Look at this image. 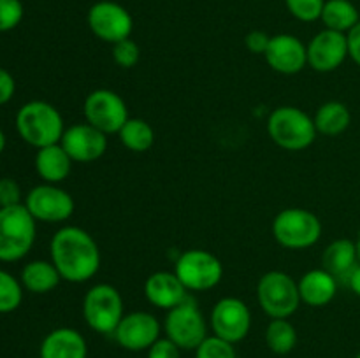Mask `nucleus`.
I'll use <instances>...</instances> for the list:
<instances>
[{
    "mask_svg": "<svg viewBox=\"0 0 360 358\" xmlns=\"http://www.w3.org/2000/svg\"><path fill=\"white\" fill-rule=\"evenodd\" d=\"M49 255L63 281L84 283L98 272L101 249L95 239L79 227H63L53 235Z\"/></svg>",
    "mask_w": 360,
    "mask_h": 358,
    "instance_id": "obj_1",
    "label": "nucleus"
},
{
    "mask_svg": "<svg viewBox=\"0 0 360 358\" xmlns=\"http://www.w3.org/2000/svg\"><path fill=\"white\" fill-rule=\"evenodd\" d=\"M16 130L21 139L30 146L41 147L58 144L65 126L58 109L44 100L27 102L16 114Z\"/></svg>",
    "mask_w": 360,
    "mask_h": 358,
    "instance_id": "obj_2",
    "label": "nucleus"
},
{
    "mask_svg": "<svg viewBox=\"0 0 360 358\" xmlns=\"http://www.w3.org/2000/svg\"><path fill=\"white\" fill-rule=\"evenodd\" d=\"M267 132L276 146L287 151H302L316 139L315 121L308 112L294 105L276 107L267 118Z\"/></svg>",
    "mask_w": 360,
    "mask_h": 358,
    "instance_id": "obj_3",
    "label": "nucleus"
},
{
    "mask_svg": "<svg viewBox=\"0 0 360 358\" xmlns=\"http://www.w3.org/2000/svg\"><path fill=\"white\" fill-rule=\"evenodd\" d=\"M35 218L25 204L0 207V262H18L35 242Z\"/></svg>",
    "mask_w": 360,
    "mask_h": 358,
    "instance_id": "obj_4",
    "label": "nucleus"
},
{
    "mask_svg": "<svg viewBox=\"0 0 360 358\" xmlns=\"http://www.w3.org/2000/svg\"><path fill=\"white\" fill-rule=\"evenodd\" d=\"M273 235L287 249H306L315 246L322 235V221L315 213L302 207H287L273 220Z\"/></svg>",
    "mask_w": 360,
    "mask_h": 358,
    "instance_id": "obj_5",
    "label": "nucleus"
},
{
    "mask_svg": "<svg viewBox=\"0 0 360 358\" xmlns=\"http://www.w3.org/2000/svg\"><path fill=\"white\" fill-rule=\"evenodd\" d=\"M259 305L273 319L290 318L301 304L297 281L281 270H269L257 284Z\"/></svg>",
    "mask_w": 360,
    "mask_h": 358,
    "instance_id": "obj_6",
    "label": "nucleus"
},
{
    "mask_svg": "<svg viewBox=\"0 0 360 358\" xmlns=\"http://www.w3.org/2000/svg\"><path fill=\"white\" fill-rule=\"evenodd\" d=\"M83 316L86 325L98 333H115L122 321L123 298L115 286L101 283L91 286L83 298Z\"/></svg>",
    "mask_w": 360,
    "mask_h": 358,
    "instance_id": "obj_7",
    "label": "nucleus"
},
{
    "mask_svg": "<svg viewBox=\"0 0 360 358\" xmlns=\"http://www.w3.org/2000/svg\"><path fill=\"white\" fill-rule=\"evenodd\" d=\"M167 339H171L181 350H197L207 337V323L199 305L186 298L179 305L167 311L164 321Z\"/></svg>",
    "mask_w": 360,
    "mask_h": 358,
    "instance_id": "obj_8",
    "label": "nucleus"
},
{
    "mask_svg": "<svg viewBox=\"0 0 360 358\" xmlns=\"http://www.w3.org/2000/svg\"><path fill=\"white\" fill-rule=\"evenodd\" d=\"M176 276L188 291H206L224 277V265L206 249H188L176 260Z\"/></svg>",
    "mask_w": 360,
    "mask_h": 358,
    "instance_id": "obj_9",
    "label": "nucleus"
},
{
    "mask_svg": "<svg viewBox=\"0 0 360 358\" xmlns=\"http://www.w3.org/2000/svg\"><path fill=\"white\" fill-rule=\"evenodd\" d=\"M83 112L86 123L104 132L105 135L118 133L130 118L125 100L116 91L105 88L94 90L84 98Z\"/></svg>",
    "mask_w": 360,
    "mask_h": 358,
    "instance_id": "obj_10",
    "label": "nucleus"
},
{
    "mask_svg": "<svg viewBox=\"0 0 360 358\" xmlns=\"http://www.w3.org/2000/svg\"><path fill=\"white\" fill-rule=\"evenodd\" d=\"M88 27L91 34L101 41L116 44L129 39L134 30L132 14L118 2L101 0L95 2L88 11Z\"/></svg>",
    "mask_w": 360,
    "mask_h": 358,
    "instance_id": "obj_11",
    "label": "nucleus"
},
{
    "mask_svg": "<svg viewBox=\"0 0 360 358\" xmlns=\"http://www.w3.org/2000/svg\"><path fill=\"white\" fill-rule=\"evenodd\" d=\"M25 207L30 211L35 221L60 223L74 214V199L69 192L56 185H39L27 193Z\"/></svg>",
    "mask_w": 360,
    "mask_h": 358,
    "instance_id": "obj_12",
    "label": "nucleus"
},
{
    "mask_svg": "<svg viewBox=\"0 0 360 358\" xmlns=\"http://www.w3.org/2000/svg\"><path fill=\"white\" fill-rule=\"evenodd\" d=\"M213 333L227 343H239L252 329V312L248 305L236 297H224L214 304L211 311Z\"/></svg>",
    "mask_w": 360,
    "mask_h": 358,
    "instance_id": "obj_13",
    "label": "nucleus"
},
{
    "mask_svg": "<svg viewBox=\"0 0 360 358\" xmlns=\"http://www.w3.org/2000/svg\"><path fill=\"white\" fill-rule=\"evenodd\" d=\"M112 336L129 351L150 350L160 339V323L151 312L134 311L123 316Z\"/></svg>",
    "mask_w": 360,
    "mask_h": 358,
    "instance_id": "obj_14",
    "label": "nucleus"
},
{
    "mask_svg": "<svg viewBox=\"0 0 360 358\" xmlns=\"http://www.w3.org/2000/svg\"><path fill=\"white\" fill-rule=\"evenodd\" d=\"M348 56L347 34L323 28L308 44V65L316 72H333Z\"/></svg>",
    "mask_w": 360,
    "mask_h": 358,
    "instance_id": "obj_15",
    "label": "nucleus"
},
{
    "mask_svg": "<svg viewBox=\"0 0 360 358\" xmlns=\"http://www.w3.org/2000/svg\"><path fill=\"white\" fill-rule=\"evenodd\" d=\"M60 144L72 161L90 164L105 153L108 135L91 126L90 123H77L65 128Z\"/></svg>",
    "mask_w": 360,
    "mask_h": 358,
    "instance_id": "obj_16",
    "label": "nucleus"
},
{
    "mask_svg": "<svg viewBox=\"0 0 360 358\" xmlns=\"http://www.w3.org/2000/svg\"><path fill=\"white\" fill-rule=\"evenodd\" d=\"M264 56L271 69L292 76L308 65V46L292 34H278L271 37Z\"/></svg>",
    "mask_w": 360,
    "mask_h": 358,
    "instance_id": "obj_17",
    "label": "nucleus"
},
{
    "mask_svg": "<svg viewBox=\"0 0 360 358\" xmlns=\"http://www.w3.org/2000/svg\"><path fill=\"white\" fill-rule=\"evenodd\" d=\"M144 295L155 307L171 311L172 307L188 298V290L183 286L176 272L158 270V272L151 274L144 283Z\"/></svg>",
    "mask_w": 360,
    "mask_h": 358,
    "instance_id": "obj_18",
    "label": "nucleus"
},
{
    "mask_svg": "<svg viewBox=\"0 0 360 358\" xmlns=\"http://www.w3.org/2000/svg\"><path fill=\"white\" fill-rule=\"evenodd\" d=\"M41 358H86L88 346L84 337L76 329H55L42 339Z\"/></svg>",
    "mask_w": 360,
    "mask_h": 358,
    "instance_id": "obj_19",
    "label": "nucleus"
},
{
    "mask_svg": "<svg viewBox=\"0 0 360 358\" xmlns=\"http://www.w3.org/2000/svg\"><path fill=\"white\" fill-rule=\"evenodd\" d=\"M301 302L311 307H323L330 304L338 293V279L326 269H313L302 274L297 283Z\"/></svg>",
    "mask_w": 360,
    "mask_h": 358,
    "instance_id": "obj_20",
    "label": "nucleus"
},
{
    "mask_svg": "<svg viewBox=\"0 0 360 358\" xmlns=\"http://www.w3.org/2000/svg\"><path fill=\"white\" fill-rule=\"evenodd\" d=\"M34 164L39 178L44 179L49 185L62 183L63 179L69 178L70 171H72V160L60 142L37 150Z\"/></svg>",
    "mask_w": 360,
    "mask_h": 358,
    "instance_id": "obj_21",
    "label": "nucleus"
},
{
    "mask_svg": "<svg viewBox=\"0 0 360 358\" xmlns=\"http://www.w3.org/2000/svg\"><path fill=\"white\" fill-rule=\"evenodd\" d=\"M359 265L357 246L350 239H336L322 253V269L333 274L336 279L345 277Z\"/></svg>",
    "mask_w": 360,
    "mask_h": 358,
    "instance_id": "obj_22",
    "label": "nucleus"
},
{
    "mask_svg": "<svg viewBox=\"0 0 360 358\" xmlns=\"http://www.w3.org/2000/svg\"><path fill=\"white\" fill-rule=\"evenodd\" d=\"M20 281L25 290L42 295L55 290L62 281V276L51 260H32L21 269Z\"/></svg>",
    "mask_w": 360,
    "mask_h": 358,
    "instance_id": "obj_23",
    "label": "nucleus"
},
{
    "mask_svg": "<svg viewBox=\"0 0 360 358\" xmlns=\"http://www.w3.org/2000/svg\"><path fill=\"white\" fill-rule=\"evenodd\" d=\"M313 121H315L316 132L322 133V135H341L352 123L350 109L340 100L326 102L316 109Z\"/></svg>",
    "mask_w": 360,
    "mask_h": 358,
    "instance_id": "obj_24",
    "label": "nucleus"
},
{
    "mask_svg": "<svg viewBox=\"0 0 360 358\" xmlns=\"http://www.w3.org/2000/svg\"><path fill=\"white\" fill-rule=\"evenodd\" d=\"M320 20L329 30L348 34L360 21V14L350 0H326Z\"/></svg>",
    "mask_w": 360,
    "mask_h": 358,
    "instance_id": "obj_25",
    "label": "nucleus"
},
{
    "mask_svg": "<svg viewBox=\"0 0 360 358\" xmlns=\"http://www.w3.org/2000/svg\"><path fill=\"white\" fill-rule=\"evenodd\" d=\"M120 140L127 150L134 153H144L155 142V132L146 119L129 118L118 132Z\"/></svg>",
    "mask_w": 360,
    "mask_h": 358,
    "instance_id": "obj_26",
    "label": "nucleus"
},
{
    "mask_svg": "<svg viewBox=\"0 0 360 358\" xmlns=\"http://www.w3.org/2000/svg\"><path fill=\"white\" fill-rule=\"evenodd\" d=\"M266 344L274 354H287L297 344V330L288 318L271 319L266 329Z\"/></svg>",
    "mask_w": 360,
    "mask_h": 358,
    "instance_id": "obj_27",
    "label": "nucleus"
},
{
    "mask_svg": "<svg viewBox=\"0 0 360 358\" xmlns=\"http://www.w3.org/2000/svg\"><path fill=\"white\" fill-rule=\"evenodd\" d=\"M23 300V284L13 274L0 269V314L16 311Z\"/></svg>",
    "mask_w": 360,
    "mask_h": 358,
    "instance_id": "obj_28",
    "label": "nucleus"
},
{
    "mask_svg": "<svg viewBox=\"0 0 360 358\" xmlns=\"http://www.w3.org/2000/svg\"><path fill=\"white\" fill-rule=\"evenodd\" d=\"M285 6L295 20L313 23L322 16L326 0H285Z\"/></svg>",
    "mask_w": 360,
    "mask_h": 358,
    "instance_id": "obj_29",
    "label": "nucleus"
},
{
    "mask_svg": "<svg viewBox=\"0 0 360 358\" xmlns=\"http://www.w3.org/2000/svg\"><path fill=\"white\" fill-rule=\"evenodd\" d=\"M195 358H238L234 344L217 336H207L195 350Z\"/></svg>",
    "mask_w": 360,
    "mask_h": 358,
    "instance_id": "obj_30",
    "label": "nucleus"
},
{
    "mask_svg": "<svg viewBox=\"0 0 360 358\" xmlns=\"http://www.w3.org/2000/svg\"><path fill=\"white\" fill-rule=\"evenodd\" d=\"M141 58V48L132 39H123V41L112 44V60L116 65L122 69H132L137 65Z\"/></svg>",
    "mask_w": 360,
    "mask_h": 358,
    "instance_id": "obj_31",
    "label": "nucleus"
},
{
    "mask_svg": "<svg viewBox=\"0 0 360 358\" xmlns=\"http://www.w3.org/2000/svg\"><path fill=\"white\" fill-rule=\"evenodd\" d=\"M23 13L21 0H0V32L16 28L23 20Z\"/></svg>",
    "mask_w": 360,
    "mask_h": 358,
    "instance_id": "obj_32",
    "label": "nucleus"
},
{
    "mask_svg": "<svg viewBox=\"0 0 360 358\" xmlns=\"http://www.w3.org/2000/svg\"><path fill=\"white\" fill-rule=\"evenodd\" d=\"M21 204V188L14 179H0V207H11Z\"/></svg>",
    "mask_w": 360,
    "mask_h": 358,
    "instance_id": "obj_33",
    "label": "nucleus"
},
{
    "mask_svg": "<svg viewBox=\"0 0 360 358\" xmlns=\"http://www.w3.org/2000/svg\"><path fill=\"white\" fill-rule=\"evenodd\" d=\"M148 358H181V347L176 346L171 339H158L148 350Z\"/></svg>",
    "mask_w": 360,
    "mask_h": 358,
    "instance_id": "obj_34",
    "label": "nucleus"
},
{
    "mask_svg": "<svg viewBox=\"0 0 360 358\" xmlns=\"http://www.w3.org/2000/svg\"><path fill=\"white\" fill-rule=\"evenodd\" d=\"M271 42V35H267L262 30H252L246 34L245 46L248 51L255 53V55H264L267 51V46Z\"/></svg>",
    "mask_w": 360,
    "mask_h": 358,
    "instance_id": "obj_35",
    "label": "nucleus"
},
{
    "mask_svg": "<svg viewBox=\"0 0 360 358\" xmlns=\"http://www.w3.org/2000/svg\"><path fill=\"white\" fill-rule=\"evenodd\" d=\"M14 91H16V81L6 69L0 67V105L7 104L14 97Z\"/></svg>",
    "mask_w": 360,
    "mask_h": 358,
    "instance_id": "obj_36",
    "label": "nucleus"
},
{
    "mask_svg": "<svg viewBox=\"0 0 360 358\" xmlns=\"http://www.w3.org/2000/svg\"><path fill=\"white\" fill-rule=\"evenodd\" d=\"M348 56L360 67V21L347 34Z\"/></svg>",
    "mask_w": 360,
    "mask_h": 358,
    "instance_id": "obj_37",
    "label": "nucleus"
},
{
    "mask_svg": "<svg viewBox=\"0 0 360 358\" xmlns=\"http://www.w3.org/2000/svg\"><path fill=\"white\" fill-rule=\"evenodd\" d=\"M347 283H348V286H350V290L354 291L357 297H360V263L355 267L354 270H352L350 274H348Z\"/></svg>",
    "mask_w": 360,
    "mask_h": 358,
    "instance_id": "obj_38",
    "label": "nucleus"
},
{
    "mask_svg": "<svg viewBox=\"0 0 360 358\" xmlns=\"http://www.w3.org/2000/svg\"><path fill=\"white\" fill-rule=\"evenodd\" d=\"M6 144H7V140H6V133L2 132V128H0V154L4 153V150H6Z\"/></svg>",
    "mask_w": 360,
    "mask_h": 358,
    "instance_id": "obj_39",
    "label": "nucleus"
},
{
    "mask_svg": "<svg viewBox=\"0 0 360 358\" xmlns=\"http://www.w3.org/2000/svg\"><path fill=\"white\" fill-rule=\"evenodd\" d=\"M355 246H357V258H359V263H360V234H359L357 241H355Z\"/></svg>",
    "mask_w": 360,
    "mask_h": 358,
    "instance_id": "obj_40",
    "label": "nucleus"
},
{
    "mask_svg": "<svg viewBox=\"0 0 360 358\" xmlns=\"http://www.w3.org/2000/svg\"><path fill=\"white\" fill-rule=\"evenodd\" d=\"M355 358H360V351H359V353H357V357H355Z\"/></svg>",
    "mask_w": 360,
    "mask_h": 358,
    "instance_id": "obj_41",
    "label": "nucleus"
}]
</instances>
